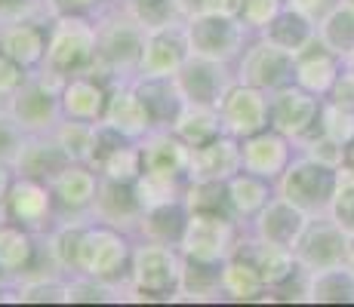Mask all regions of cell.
Wrapping results in <instances>:
<instances>
[{"label": "cell", "mask_w": 354, "mask_h": 307, "mask_svg": "<svg viewBox=\"0 0 354 307\" xmlns=\"http://www.w3.org/2000/svg\"><path fill=\"white\" fill-rule=\"evenodd\" d=\"M99 56L93 74H99L108 86L136 80L148 28L129 12L124 0H108L99 12Z\"/></svg>", "instance_id": "1"}, {"label": "cell", "mask_w": 354, "mask_h": 307, "mask_svg": "<svg viewBox=\"0 0 354 307\" xmlns=\"http://www.w3.org/2000/svg\"><path fill=\"white\" fill-rule=\"evenodd\" d=\"M185 270V255L179 246L136 240L129 261V301H176Z\"/></svg>", "instance_id": "2"}, {"label": "cell", "mask_w": 354, "mask_h": 307, "mask_svg": "<svg viewBox=\"0 0 354 307\" xmlns=\"http://www.w3.org/2000/svg\"><path fill=\"white\" fill-rule=\"evenodd\" d=\"M99 56V19L80 12H59L46 28V59L44 68L71 77L96 68Z\"/></svg>", "instance_id": "3"}, {"label": "cell", "mask_w": 354, "mask_h": 307, "mask_svg": "<svg viewBox=\"0 0 354 307\" xmlns=\"http://www.w3.org/2000/svg\"><path fill=\"white\" fill-rule=\"evenodd\" d=\"M136 237L102 221H86L77 246V268L74 274L99 279L108 286H129V261H133Z\"/></svg>", "instance_id": "4"}, {"label": "cell", "mask_w": 354, "mask_h": 307, "mask_svg": "<svg viewBox=\"0 0 354 307\" xmlns=\"http://www.w3.org/2000/svg\"><path fill=\"white\" fill-rule=\"evenodd\" d=\"M62 83H65L62 74H56V71H50V68L40 65L37 71L28 74V80L22 83V90L6 101V111L16 117V123L28 135L53 132V129L65 120L62 101H59Z\"/></svg>", "instance_id": "5"}, {"label": "cell", "mask_w": 354, "mask_h": 307, "mask_svg": "<svg viewBox=\"0 0 354 307\" xmlns=\"http://www.w3.org/2000/svg\"><path fill=\"white\" fill-rule=\"evenodd\" d=\"M247 228L237 218L222 212H188L185 234H182V255L203 264H222L241 249Z\"/></svg>", "instance_id": "6"}, {"label": "cell", "mask_w": 354, "mask_h": 307, "mask_svg": "<svg viewBox=\"0 0 354 307\" xmlns=\"http://www.w3.org/2000/svg\"><path fill=\"white\" fill-rule=\"evenodd\" d=\"M185 34L192 56L203 59H219L234 65L247 43L256 37L237 16H222V12H197V16L185 19Z\"/></svg>", "instance_id": "7"}, {"label": "cell", "mask_w": 354, "mask_h": 307, "mask_svg": "<svg viewBox=\"0 0 354 307\" xmlns=\"http://www.w3.org/2000/svg\"><path fill=\"white\" fill-rule=\"evenodd\" d=\"M336 172L339 169L308 160L305 154H296V160L290 163L287 172L274 184H277V194L287 197L292 206H299L305 215L315 218V215L330 212L333 190H336Z\"/></svg>", "instance_id": "8"}, {"label": "cell", "mask_w": 354, "mask_h": 307, "mask_svg": "<svg viewBox=\"0 0 354 307\" xmlns=\"http://www.w3.org/2000/svg\"><path fill=\"white\" fill-rule=\"evenodd\" d=\"M3 212L10 221L22 224V228H28L37 237H46L59 224V206H56L50 181L28 179V175H16L12 179Z\"/></svg>", "instance_id": "9"}, {"label": "cell", "mask_w": 354, "mask_h": 307, "mask_svg": "<svg viewBox=\"0 0 354 307\" xmlns=\"http://www.w3.org/2000/svg\"><path fill=\"white\" fill-rule=\"evenodd\" d=\"M292 68H296V56L287 50H281L277 43L265 40L262 34H256L247 43V50L241 52V59L234 61V74L241 83L259 86L265 92H274L281 86L292 83Z\"/></svg>", "instance_id": "10"}, {"label": "cell", "mask_w": 354, "mask_h": 307, "mask_svg": "<svg viewBox=\"0 0 354 307\" xmlns=\"http://www.w3.org/2000/svg\"><path fill=\"white\" fill-rule=\"evenodd\" d=\"M237 83V74L231 61L219 59H203V56H188L185 65L176 74V86H179L182 99L197 101V105H213L219 108L228 90Z\"/></svg>", "instance_id": "11"}, {"label": "cell", "mask_w": 354, "mask_h": 307, "mask_svg": "<svg viewBox=\"0 0 354 307\" xmlns=\"http://www.w3.org/2000/svg\"><path fill=\"white\" fill-rule=\"evenodd\" d=\"M192 56L185 34V19L167 22L160 28H148L145 50H142L139 74L136 80H151V77H176L185 59Z\"/></svg>", "instance_id": "12"}, {"label": "cell", "mask_w": 354, "mask_h": 307, "mask_svg": "<svg viewBox=\"0 0 354 307\" xmlns=\"http://www.w3.org/2000/svg\"><path fill=\"white\" fill-rule=\"evenodd\" d=\"M50 261V255H46V246H44V237L31 234L28 228H22V224L10 221V218H3L0 221V283L10 286L16 283V279L34 274L37 268H44ZM56 268V264H53Z\"/></svg>", "instance_id": "13"}, {"label": "cell", "mask_w": 354, "mask_h": 307, "mask_svg": "<svg viewBox=\"0 0 354 307\" xmlns=\"http://www.w3.org/2000/svg\"><path fill=\"white\" fill-rule=\"evenodd\" d=\"M321 95L287 83L271 92V126L292 141H302L321 126Z\"/></svg>", "instance_id": "14"}, {"label": "cell", "mask_w": 354, "mask_h": 307, "mask_svg": "<svg viewBox=\"0 0 354 307\" xmlns=\"http://www.w3.org/2000/svg\"><path fill=\"white\" fill-rule=\"evenodd\" d=\"M222 129L234 139H247L271 126V92L237 80L219 105Z\"/></svg>", "instance_id": "15"}, {"label": "cell", "mask_w": 354, "mask_h": 307, "mask_svg": "<svg viewBox=\"0 0 354 307\" xmlns=\"http://www.w3.org/2000/svg\"><path fill=\"white\" fill-rule=\"evenodd\" d=\"M345 228L336 221V218H308V224H305L302 237H299L296 249H292V255H296L299 268L302 270H324V268H336L339 261L345 258Z\"/></svg>", "instance_id": "16"}, {"label": "cell", "mask_w": 354, "mask_h": 307, "mask_svg": "<svg viewBox=\"0 0 354 307\" xmlns=\"http://www.w3.org/2000/svg\"><path fill=\"white\" fill-rule=\"evenodd\" d=\"M111 132L124 135V139L142 141L148 132H151L158 123H154L151 111H148L145 99H142L136 80H124V83H111V92H108V108L105 117H102Z\"/></svg>", "instance_id": "17"}, {"label": "cell", "mask_w": 354, "mask_h": 307, "mask_svg": "<svg viewBox=\"0 0 354 307\" xmlns=\"http://www.w3.org/2000/svg\"><path fill=\"white\" fill-rule=\"evenodd\" d=\"M99 184H102V175L96 166H90V163H68L62 172L50 181L56 206H59V218H90Z\"/></svg>", "instance_id": "18"}, {"label": "cell", "mask_w": 354, "mask_h": 307, "mask_svg": "<svg viewBox=\"0 0 354 307\" xmlns=\"http://www.w3.org/2000/svg\"><path fill=\"white\" fill-rule=\"evenodd\" d=\"M241 145H243V169L253 175H262L268 181L281 179L299 154L296 141L287 139L283 132H277L274 126L262 129L256 135H247V139H241Z\"/></svg>", "instance_id": "19"}, {"label": "cell", "mask_w": 354, "mask_h": 307, "mask_svg": "<svg viewBox=\"0 0 354 307\" xmlns=\"http://www.w3.org/2000/svg\"><path fill=\"white\" fill-rule=\"evenodd\" d=\"M243 169V145L241 139L222 132L201 148H192L188 181H228Z\"/></svg>", "instance_id": "20"}, {"label": "cell", "mask_w": 354, "mask_h": 307, "mask_svg": "<svg viewBox=\"0 0 354 307\" xmlns=\"http://www.w3.org/2000/svg\"><path fill=\"white\" fill-rule=\"evenodd\" d=\"M308 218L311 215H305L299 206H292L287 197L274 194L268 200V206L250 221L247 230L253 237H259V240H268V243H277V246H287V249H296V243H299V237H302Z\"/></svg>", "instance_id": "21"}, {"label": "cell", "mask_w": 354, "mask_h": 307, "mask_svg": "<svg viewBox=\"0 0 354 307\" xmlns=\"http://www.w3.org/2000/svg\"><path fill=\"white\" fill-rule=\"evenodd\" d=\"M108 92L111 86L99 77V74H71L65 77L59 101H62V114L68 120H86V123H102L108 108Z\"/></svg>", "instance_id": "22"}, {"label": "cell", "mask_w": 354, "mask_h": 307, "mask_svg": "<svg viewBox=\"0 0 354 307\" xmlns=\"http://www.w3.org/2000/svg\"><path fill=\"white\" fill-rule=\"evenodd\" d=\"M90 218L93 221H102V224H111V228H120V230H127V234L136 237V228H139V218H142V206H139V200H136L133 184L102 179Z\"/></svg>", "instance_id": "23"}, {"label": "cell", "mask_w": 354, "mask_h": 307, "mask_svg": "<svg viewBox=\"0 0 354 307\" xmlns=\"http://www.w3.org/2000/svg\"><path fill=\"white\" fill-rule=\"evenodd\" d=\"M46 28L50 22H34V19H22V22H3L0 28V52L19 61L28 71H37L46 59Z\"/></svg>", "instance_id": "24"}, {"label": "cell", "mask_w": 354, "mask_h": 307, "mask_svg": "<svg viewBox=\"0 0 354 307\" xmlns=\"http://www.w3.org/2000/svg\"><path fill=\"white\" fill-rule=\"evenodd\" d=\"M68 163H71V157L62 151L56 135L44 132V135H25V145H22V151H19L16 163H12V169H16V175L53 181Z\"/></svg>", "instance_id": "25"}, {"label": "cell", "mask_w": 354, "mask_h": 307, "mask_svg": "<svg viewBox=\"0 0 354 307\" xmlns=\"http://www.w3.org/2000/svg\"><path fill=\"white\" fill-rule=\"evenodd\" d=\"M142 157H145L148 172L182 175V179H188L192 148H188L169 126H154L151 132L142 139Z\"/></svg>", "instance_id": "26"}, {"label": "cell", "mask_w": 354, "mask_h": 307, "mask_svg": "<svg viewBox=\"0 0 354 307\" xmlns=\"http://www.w3.org/2000/svg\"><path fill=\"white\" fill-rule=\"evenodd\" d=\"M339 80V56L326 50L321 40L305 46L296 56V68H292V83L308 90L311 95H330V90Z\"/></svg>", "instance_id": "27"}, {"label": "cell", "mask_w": 354, "mask_h": 307, "mask_svg": "<svg viewBox=\"0 0 354 307\" xmlns=\"http://www.w3.org/2000/svg\"><path fill=\"white\" fill-rule=\"evenodd\" d=\"M225 190H228V206H231V215L250 228V221L268 206V200L277 194V184L262 179V175H253L247 169L234 175V179L225 181Z\"/></svg>", "instance_id": "28"}, {"label": "cell", "mask_w": 354, "mask_h": 307, "mask_svg": "<svg viewBox=\"0 0 354 307\" xmlns=\"http://www.w3.org/2000/svg\"><path fill=\"white\" fill-rule=\"evenodd\" d=\"M188 203H167V206H154L145 209L139 218V228H136V240H154V243H169L179 246L182 234H185L188 224Z\"/></svg>", "instance_id": "29"}, {"label": "cell", "mask_w": 354, "mask_h": 307, "mask_svg": "<svg viewBox=\"0 0 354 307\" xmlns=\"http://www.w3.org/2000/svg\"><path fill=\"white\" fill-rule=\"evenodd\" d=\"M169 129H173L188 148H201V145H207V141H213L216 135L225 132V129H222L219 108L197 105V101H182L179 114L169 123Z\"/></svg>", "instance_id": "30"}, {"label": "cell", "mask_w": 354, "mask_h": 307, "mask_svg": "<svg viewBox=\"0 0 354 307\" xmlns=\"http://www.w3.org/2000/svg\"><path fill=\"white\" fill-rule=\"evenodd\" d=\"M222 295L228 301H259L262 295H268V283L243 252H234L222 261Z\"/></svg>", "instance_id": "31"}, {"label": "cell", "mask_w": 354, "mask_h": 307, "mask_svg": "<svg viewBox=\"0 0 354 307\" xmlns=\"http://www.w3.org/2000/svg\"><path fill=\"white\" fill-rule=\"evenodd\" d=\"M262 37L271 40V43H277L281 50L292 52V56H299L305 46H311L317 40V25L311 22L308 16H302L299 10H292V6L283 3V10L268 22V28L262 31Z\"/></svg>", "instance_id": "32"}, {"label": "cell", "mask_w": 354, "mask_h": 307, "mask_svg": "<svg viewBox=\"0 0 354 307\" xmlns=\"http://www.w3.org/2000/svg\"><path fill=\"white\" fill-rule=\"evenodd\" d=\"M222 295V264H203L185 258L182 286L176 301H219Z\"/></svg>", "instance_id": "33"}, {"label": "cell", "mask_w": 354, "mask_h": 307, "mask_svg": "<svg viewBox=\"0 0 354 307\" xmlns=\"http://www.w3.org/2000/svg\"><path fill=\"white\" fill-rule=\"evenodd\" d=\"M185 188H188V179H182V175L148 172V169L133 181L136 200H139L142 212H145V209H154V206H167V203L185 200Z\"/></svg>", "instance_id": "34"}, {"label": "cell", "mask_w": 354, "mask_h": 307, "mask_svg": "<svg viewBox=\"0 0 354 307\" xmlns=\"http://www.w3.org/2000/svg\"><path fill=\"white\" fill-rule=\"evenodd\" d=\"M136 86H139V92H142V99H145L154 123H158V126H169V123L176 120V114H179L182 101H185L179 92V86H176V77L136 80Z\"/></svg>", "instance_id": "35"}, {"label": "cell", "mask_w": 354, "mask_h": 307, "mask_svg": "<svg viewBox=\"0 0 354 307\" xmlns=\"http://www.w3.org/2000/svg\"><path fill=\"white\" fill-rule=\"evenodd\" d=\"M56 141L62 145V151L71 157V163H93V151H96V135H99V123H86V120H62L53 129Z\"/></svg>", "instance_id": "36"}, {"label": "cell", "mask_w": 354, "mask_h": 307, "mask_svg": "<svg viewBox=\"0 0 354 307\" xmlns=\"http://www.w3.org/2000/svg\"><path fill=\"white\" fill-rule=\"evenodd\" d=\"M287 0H241V10H237V19L247 25L253 34H262L268 28V22L283 10Z\"/></svg>", "instance_id": "37"}, {"label": "cell", "mask_w": 354, "mask_h": 307, "mask_svg": "<svg viewBox=\"0 0 354 307\" xmlns=\"http://www.w3.org/2000/svg\"><path fill=\"white\" fill-rule=\"evenodd\" d=\"M22 19L50 22L53 19L50 0H0V22H22Z\"/></svg>", "instance_id": "38"}, {"label": "cell", "mask_w": 354, "mask_h": 307, "mask_svg": "<svg viewBox=\"0 0 354 307\" xmlns=\"http://www.w3.org/2000/svg\"><path fill=\"white\" fill-rule=\"evenodd\" d=\"M25 135L28 132L19 126L16 117H12L6 108H0V163H6V166L16 163V157L25 145Z\"/></svg>", "instance_id": "39"}, {"label": "cell", "mask_w": 354, "mask_h": 307, "mask_svg": "<svg viewBox=\"0 0 354 307\" xmlns=\"http://www.w3.org/2000/svg\"><path fill=\"white\" fill-rule=\"evenodd\" d=\"M28 68H22L19 61H12L10 56H3L0 52V99L10 101L12 95L22 90V83L28 80Z\"/></svg>", "instance_id": "40"}, {"label": "cell", "mask_w": 354, "mask_h": 307, "mask_svg": "<svg viewBox=\"0 0 354 307\" xmlns=\"http://www.w3.org/2000/svg\"><path fill=\"white\" fill-rule=\"evenodd\" d=\"M287 6L299 10L302 16H308L315 25H321L333 10H339V0H287Z\"/></svg>", "instance_id": "41"}, {"label": "cell", "mask_w": 354, "mask_h": 307, "mask_svg": "<svg viewBox=\"0 0 354 307\" xmlns=\"http://www.w3.org/2000/svg\"><path fill=\"white\" fill-rule=\"evenodd\" d=\"M108 0H50L53 16L59 12H80V16H99Z\"/></svg>", "instance_id": "42"}, {"label": "cell", "mask_w": 354, "mask_h": 307, "mask_svg": "<svg viewBox=\"0 0 354 307\" xmlns=\"http://www.w3.org/2000/svg\"><path fill=\"white\" fill-rule=\"evenodd\" d=\"M12 179H16V169L6 166V163H0V209H3V203H6V194H10V188H12Z\"/></svg>", "instance_id": "43"}, {"label": "cell", "mask_w": 354, "mask_h": 307, "mask_svg": "<svg viewBox=\"0 0 354 307\" xmlns=\"http://www.w3.org/2000/svg\"><path fill=\"white\" fill-rule=\"evenodd\" d=\"M176 3V12H179L182 19H192L197 12H203V0H173Z\"/></svg>", "instance_id": "44"}, {"label": "cell", "mask_w": 354, "mask_h": 307, "mask_svg": "<svg viewBox=\"0 0 354 307\" xmlns=\"http://www.w3.org/2000/svg\"><path fill=\"white\" fill-rule=\"evenodd\" d=\"M0 301H3V283H0Z\"/></svg>", "instance_id": "45"}, {"label": "cell", "mask_w": 354, "mask_h": 307, "mask_svg": "<svg viewBox=\"0 0 354 307\" xmlns=\"http://www.w3.org/2000/svg\"><path fill=\"white\" fill-rule=\"evenodd\" d=\"M0 108H6V99H0Z\"/></svg>", "instance_id": "46"}, {"label": "cell", "mask_w": 354, "mask_h": 307, "mask_svg": "<svg viewBox=\"0 0 354 307\" xmlns=\"http://www.w3.org/2000/svg\"><path fill=\"white\" fill-rule=\"evenodd\" d=\"M0 28H3V22H0Z\"/></svg>", "instance_id": "47"}]
</instances>
